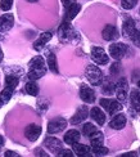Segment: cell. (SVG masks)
<instances>
[{"mask_svg":"<svg viewBox=\"0 0 140 157\" xmlns=\"http://www.w3.org/2000/svg\"><path fill=\"white\" fill-rule=\"evenodd\" d=\"M115 85H113L112 82H105L104 85H103V93H105V94H112L113 91H115Z\"/></svg>","mask_w":140,"mask_h":157,"instance_id":"obj_31","label":"cell"},{"mask_svg":"<svg viewBox=\"0 0 140 157\" xmlns=\"http://www.w3.org/2000/svg\"><path fill=\"white\" fill-rule=\"evenodd\" d=\"M118 157H136V153L135 152H126V153L118 156Z\"/></svg>","mask_w":140,"mask_h":157,"instance_id":"obj_39","label":"cell"},{"mask_svg":"<svg viewBox=\"0 0 140 157\" xmlns=\"http://www.w3.org/2000/svg\"><path fill=\"white\" fill-rule=\"evenodd\" d=\"M35 155H36V157H49V155L46 153L43 148H37V149H35Z\"/></svg>","mask_w":140,"mask_h":157,"instance_id":"obj_34","label":"cell"},{"mask_svg":"<svg viewBox=\"0 0 140 157\" xmlns=\"http://www.w3.org/2000/svg\"><path fill=\"white\" fill-rule=\"evenodd\" d=\"M85 76L91 85H100L103 80V72L95 64H89L85 70Z\"/></svg>","mask_w":140,"mask_h":157,"instance_id":"obj_2","label":"cell"},{"mask_svg":"<svg viewBox=\"0 0 140 157\" xmlns=\"http://www.w3.org/2000/svg\"><path fill=\"white\" fill-rule=\"evenodd\" d=\"M46 63H48V66L50 68L51 72H54V74H58V64H57V57L55 54H53V53H49L48 56V59H46Z\"/></svg>","mask_w":140,"mask_h":157,"instance_id":"obj_22","label":"cell"},{"mask_svg":"<svg viewBox=\"0 0 140 157\" xmlns=\"http://www.w3.org/2000/svg\"><path fill=\"white\" fill-rule=\"evenodd\" d=\"M44 144H45V147L48 148L50 152H53V153H57V152H59V151H61V149L63 148L62 142L59 140V139H57V138H54V136H48V138L45 139Z\"/></svg>","mask_w":140,"mask_h":157,"instance_id":"obj_12","label":"cell"},{"mask_svg":"<svg viewBox=\"0 0 140 157\" xmlns=\"http://www.w3.org/2000/svg\"><path fill=\"white\" fill-rule=\"evenodd\" d=\"M14 23V17L12 13H5L0 17V32H6L13 27Z\"/></svg>","mask_w":140,"mask_h":157,"instance_id":"obj_10","label":"cell"},{"mask_svg":"<svg viewBox=\"0 0 140 157\" xmlns=\"http://www.w3.org/2000/svg\"><path fill=\"white\" fill-rule=\"evenodd\" d=\"M129 50L127 45L123 43H116L112 44L109 47V54L115 58V59H121V58L126 54V52Z\"/></svg>","mask_w":140,"mask_h":157,"instance_id":"obj_7","label":"cell"},{"mask_svg":"<svg viewBox=\"0 0 140 157\" xmlns=\"http://www.w3.org/2000/svg\"><path fill=\"white\" fill-rule=\"evenodd\" d=\"M40 134H41V126L37 125V124H31L26 128L25 130V135L30 142H36L39 139Z\"/></svg>","mask_w":140,"mask_h":157,"instance_id":"obj_8","label":"cell"},{"mask_svg":"<svg viewBox=\"0 0 140 157\" xmlns=\"http://www.w3.org/2000/svg\"><path fill=\"white\" fill-rule=\"evenodd\" d=\"M2 61H3V50L0 49V62H2Z\"/></svg>","mask_w":140,"mask_h":157,"instance_id":"obj_41","label":"cell"},{"mask_svg":"<svg viewBox=\"0 0 140 157\" xmlns=\"http://www.w3.org/2000/svg\"><path fill=\"white\" fill-rule=\"evenodd\" d=\"M90 116H91V119L98 124V125H104V122H105V115H104V112L99 107L91 108Z\"/></svg>","mask_w":140,"mask_h":157,"instance_id":"obj_16","label":"cell"},{"mask_svg":"<svg viewBox=\"0 0 140 157\" xmlns=\"http://www.w3.org/2000/svg\"><path fill=\"white\" fill-rule=\"evenodd\" d=\"M25 89H26V93L30 94V95L36 97V95L39 94V86H37V84L34 82V81H30V82L26 84Z\"/></svg>","mask_w":140,"mask_h":157,"instance_id":"obj_25","label":"cell"},{"mask_svg":"<svg viewBox=\"0 0 140 157\" xmlns=\"http://www.w3.org/2000/svg\"><path fill=\"white\" fill-rule=\"evenodd\" d=\"M73 152L77 156H82L85 153H89V147L85 144H80V143H75L73 144Z\"/></svg>","mask_w":140,"mask_h":157,"instance_id":"obj_26","label":"cell"},{"mask_svg":"<svg viewBox=\"0 0 140 157\" xmlns=\"http://www.w3.org/2000/svg\"><path fill=\"white\" fill-rule=\"evenodd\" d=\"M78 157H94V156L90 155V153H85V155H82V156H78Z\"/></svg>","mask_w":140,"mask_h":157,"instance_id":"obj_40","label":"cell"},{"mask_svg":"<svg viewBox=\"0 0 140 157\" xmlns=\"http://www.w3.org/2000/svg\"><path fill=\"white\" fill-rule=\"evenodd\" d=\"M13 90L14 89H12V88H4V90L0 93V107L4 106L5 103H8L9 99L12 98V94H13Z\"/></svg>","mask_w":140,"mask_h":157,"instance_id":"obj_21","label":"cell"},{"mask_svg":"<svg viewBox=\"0 0 140 157\" xmlns=\"http://www.w3.org/2000/svg\"><path fill=\"white\" fill-rule=\"evenodd\" d=\"M18 82H19V78L16 75H6V77H5V86L6 88L16 89Z\"/></svg>","mask_w":140,"mask_h":157,"instance_id":"obj_24","label":"cell"},{"mask_svg":"<svg viewBox=\"0 0 140 157\" xmlns=\"http://www.w3.org/2000/svg\"><path fill=\"white\" fill-rule=\"evenodd\" d=\"M93 152H94L95 156L102 157V156H104V155L108 153V148H105L104 146H100V147H93Z\"/></svg>","mask_w":140,"mask_h":157,"instance_id":"obj_29","label":"cell"},{"mask_svg":"<svg viewBox=\"0 0 140 157\" xmlns=\"http://www.w3.org/2000/svg\"><path fill=\"white\" fill-rule=\"evenodd\" d=\"M95 132H96V128L93 125V124H90V122L85 124V125L82 126V133H84V135H86V136H91Z\"/></svg>","mask_w":140,"mask_h":157,"instance_id":"obj_27","label":"cell"},{"mask_svg":"<svg viewBox=\"0 0 140 157\" xmlns=\"http://www.w3.org/2000/svg\"><path fill=\"white\" fill-rule=\"evenodd\" d=\"M27 2H30V3H35V2H37V0H27Z\"/></svg>","mask_w":140,"mask_h":157,"instance_id":"obj_43","label":"cell"},{"mask_svg":"<svg viewBox=\"0 0 140 157\" xmlns=\"http://www.w3.org/2000/svg\"><path fill=\"white\" fill-rule=\"evenodd\" d=\"M78 140H80V133L75 129L68 130V132L66 133V135H64V142L67 143V144L73 146L75 143H78Z\"/></svg>","mask_w":140,"mask_h":157,"instance_id":"obj_18","label":"cell"},{"mask_svg":"<svg viewBox=\"0 0 140 157\" xmlns=\"http://www.w3.org/2000/svg\"><path fill=\"white\" fill-rule=\"evenodd\" d=\"M138 86H139V88H140V80H139V81H138Z\"/></svg>","mask_w":140,"mask_h":157,"instance_id":"obj_44","label":"cell"},{"mask_svg":"<svg viewBox=\"0 0 140 157\" xmlns=\"http://www.w3.org/2000/svg\"><path fill=\"white\" fill-rule=\"evenodd\" d=\"M118 71H119V63L118 62L113 63L112 66H111V72L112 74H116V72H118Z\"/></svg>","mask_w":140,"mask_h":157,"instance_id":"obj_35","label":"cell"},{"mask_svg":"<svg viewBox=\"0 0 140 157\" xmlns=\"http://www.w3.org/2000/svg\"><path fill=\"white\" fill-rule=\"evenodd\" d=\"M88 115H89V109L86 106H81L77 111L76 113L72 116L71 119V124L72 125H76V124H81L82 121H85L86 119H88Z\"/></svg>","mask_w":140,"mask_h":157,"instance_id":"obj_11","label":"cell"},{"mask_svg":"<svg viewBox=\"0 0 140 157\" xmlns=\"http://www.w3.org/2000/svg\"><path fill=\"white\" fill-rule=\"evenodd\" d=\"M66 126H67V121L63 117H55V119H53L48 124V133L49 134L61 133L66 129Z\"/></svg>","mask_w":140,"mask_h":157,"instance_id":"obj_5","label":"cell"},{"mask_svg":"<svg viewBox=\"0 0 140 157\" xmlns=\"http://www.w3.org/2000/svg\"><path fill=\"white\" fill-rule=\"evenodd\" d=\"M76 36V31L72 29V26L70 25V22L64 21L62 23V26L59 27V39H61L62 41H71L73 40V37Z\"/></svg>","mask_w":140,"mask_h":157,"instance_id":"obj_3","label":"cell"},{"mask_svg":"<svg viewBox=\"0 0 140 157\" xmlns=\"http://www.w3.org/2000/svg\"><path fill=\"white\" fill-rule=\"evenodd\" d=\"M130 99H131V104L135 109H140V91L138 90H132L131 91V95H130Z\"/></svg>","mask_w":140,"mask_h":157,"instance_id":"obj_23","label":"cell"},{"mask_svg":"<svg viewBox=\"0 0 140 157\" xmlns=\"http://www.w3.org/2000/svg\"><path fill=\"white\" fill-rule=\"evenodd\" d=\"M62 3H63V5L66 6V8H68V6H71L72 4L76 3V0H62Z\"/></svg>","mask_w":140,"mask_h":157,"instance_id":"obj_38","label":"cell"},{"mask_svg":"<svg viewBox=\"0 0 140 157\" xmlns=\"http://www.w3.org/2000/svg\"><path fill=\"white\" fill-rule=\"evenodd\" d=\"M57 157H73V152L70 151V149H61V151L58 152Z\"/></svg>","mask_w":140,"mask_h":157,"instance_id":"obj_32","label":"cell"},{"mask_svg":"<svg viewBox=\"0 0 140 157\" xmlns=\"http://www.w3.org/2000/svg\"><path fill=\"white\" fill-rule=\"evenodd\" d=\"M90 138V142H91V147H100L103 146V142H104V138H103V133L102 132H96L93 134Z\"/></svg>","mask_w":140,"mask_h":157,"instance_id":"obj_20","label":"cell"},{"mask_svg":"<svg viewBox=\"0 0 140 157\" xmlns=\"http://www.w3.org/2000/svg\"><path fill=\"white\" fill-rule=\"evenodd\" d=\"M117 101L118 102L126 101V91L123 89H117Z\"/></svg>","mask_w":140,"mask_h":157,"instance_id":"obj_33","label":"cell"},{"mask_svg":"<svg viewBox=\"0 0 140 157\" xmlns=\"http://www.w3.org/2000/svg\"><path fill=\"white\" fill-rule=\"evenodd\" d=\"M80 98L85 102V103H94L95 101V91L93 90L88 85H81L80 86Z\"/></svg>","mask_w":140,"mask_h":157,"instance_id":"obj_9","label":"cell"},{"mask_svg":"<svg viewBox=\"0 0 140 157\" xmlns=\"http://www.w3.org/2000/svg\"><path fill=\"white\" fill-rule=\"evenodd\" d=\"M3 143H4V139H3V136H2V135H0V146H2V144H3Z\"/></svg>","mask_w":140,"mask_h":157,"instance_id":"obj_42","label":"cell"},{"mask_svg":"<svg viewBox=\"0 0 140 157\" xmlns=\"http://www.w3.org/2000/svg\"><path fill=\"white\" fill-rule=\"evenodd\" d=\"M125 84H126V78H121L118 82H117V89H123L125 90Z\"/></svg>","mask_w":140,"mask_h":157,"instance_id":"obj_37","label":"cell"},{"mask_svg":"<svg viewBox=\"0 0 140 157\" xmlns=\"http://www.w3.org/2000/svg\"><path fill=\"white\" fill-rule=\"evenodd\" d=\"M100 106L108 112L109 115H116L118 111L122 109V106L121 103L118 101H115V99H107V98H102L100 99Z\"/></svg>","mask_w":140,"mask_h":157,"instance_id":"obj_4","label":"cell"},{"mask_svg":"<svg viewBox=\"0 0 140 157\" xmlns=\"http://www.w3.org/2000/svg\"><path fill=\"white\" fill-rule=\"evenodd\" d=\"M138 31V29H136V25H135V22H134V19H131V18H129L127 21H125V23H123V26H122V32H123V35L126 36V37H132L134 36V34Z\"/></svg>","mask_w":140,"mask_h":157,"instance_id":"obj_14","label":"cell"},{"mask_svg":"<svg viewBox=\"0 0 140 157\" xmlns=\"http://www.w3.org/2000/svg\"><path fill=\"white\" fill-rule=\"evenodd\" d=\"M91 59L98 64H107L108 63V54L100 47H93L91 48Z\"/></svg>","mask_w":140,"mask_h":157,"instance_id":"obj_6","label":"cell"},{"mask_svg":"<svg viewBox=\"0 0 140 157\" xmlns=\"http://www.w3.org/2000/svg\"><path fill=\"white\" fill-rule=\"evenodd\" d=\"M53 37V34L51 32H44V34H41L39 36V39L34 43V48H35V50H41L44 47H45V44L48 43L50 39Z\"/></svg>","mask_w":140,"mask_h":157,"instance_id":"obj_15","label":"cell"},{"mask_svg":"<svg viewBox=\"0 0 140 157\" xmlns=\"http://www.w3.org/2000/svg\"><path fill=\"white\" fill-rule=\"evenodd\" d=\"M80 9H81V5L75 3V4H72L71 6H68L67 8V12H66V21H71V19H73L76 16H77V13L80 12Z\"/></svg>","mask_w":140,"mask_h":157,"instance_id":"obj_19","label":"cell"},{"mask_svg":"<svg viewBox=\"0 0 140 157\" xmlns=\"http://www.w3.org/2000/svg\"><path fill=\"white\" fill-rule=\"evenodd\" d=\"M102 36L104 40L107 41H111V40H115V39L118 37V30L112 25H107L105 27L102 31Z\"/></svg>","mask_w":140,"mask_h":157,"instance_id":"obj_13","label":"cell"},{"mask_svg":"<svg viewBox=\"0 0 140 157\" xmlns=\"http://www.w3.org/2000/svg\"><path fill=\"white\" fill-rule=\"evenodd\" d=\"M136 3H138V0H121L122 8L126 9V10L132 9V8H134V6L136 5Z\"/></svg>","mask_w":140,"mask_h":157,"instance_id":"obj_28","label":"cell"},{"mask_svg":"<svg viewBox=\"0 0 140 157\" xmlns=\"http://www.w3.org/2000/svg\"><path fill=\"white\" fill-rule=\"evenodd\" d=\"M125 125H126V117H125V115H122V113L116 115V116L112 119V121L109 122V126H111L112 129H116V130L123 129Z\"/></svg>","mask_w":140,"mask_h":157,"instance_id":"obj_17","label":"cell"},{"mask_svg":"<svg viewBox=\"0 0 140 157\" xmlns=\"http://www.w3.org/2000/svg\"><path fill=\"white\" fill-rule=\"evenodd\" d=\"M4 157H21V155L14 152V151H6L5 155H4Z\"/></svg>","mask_w":140,"mask_h":157,"instance_id":"obj_36","label":"cell"},{"mask_svg":"<svg viewBox=\"0 0 140 157\" xmlns=\"http://www.w3.org/2000/svg\"><path fill=\"white\" fill-rule=\"evenodd\" d=\"M30 67V72H28V78L30 80H37V78L43 77L46 72V67H45V59L41 56H36L34 57L28 63Z\"/></svg>","mask_w":140,"mask_h":157,"instance_id":"obj_1","label":"cell"},{"mask_svg":"<svg viewBox=\"0 0 140 157\" xmlns=\"http://www.w3.org/2000/svg\"><path fill=\"white\" fill-rule=\"evenodd\" d=\"M13 5V0H0V8L4 12H8Z\"/></svg>","mask_w":140,"mask_h":157,"instance_id":"obj_30","label":"cell"}]
</instances>
